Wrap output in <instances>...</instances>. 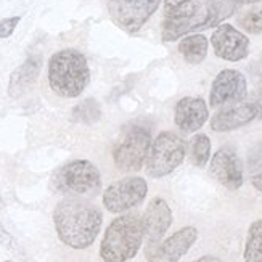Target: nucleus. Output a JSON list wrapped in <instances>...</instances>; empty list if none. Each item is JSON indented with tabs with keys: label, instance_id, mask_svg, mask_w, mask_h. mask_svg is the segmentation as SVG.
<instances>
[{
	"label": "nucleus",
	"instance_id": "nucleus-1",
	"mask_svg": "<svg viewBox=\"0 0 262 262\" xmlns=\"http://www.w3.org/2000/svg\"><path fill=\"white\" fill-rule=\"evenodd\" d=\"M236 8L229 0H164L161 39L176 42L188 34L217 28Z\"/></svg>",
	"mask_w": 262,
	"mask_h": 262
},
{
	"label": "nucleus",
	"instance_id": "nucleus-2",
	"mask_svg": "<svg viewBox=\"0 0 262 262\" xmlns=\"http://www.w3.org/2000/svg\"><path fill=\"white\" fill-rule=\"evenodd\" d=\"M53 224L60 240L73 249L94 245L103 224V214L84 198H64L53 211Z\"/></svg>",
	"mask_w": 262,
	"mask_h": 262
},
{
	"label": "nucleus",
	"instance_id": "nucleus-3",
	"mask_svg": "<svg viewBox=\"0 0 262 262\" xmlns=\"http://www.w3.org/2000/svg\"><path fill=\"white\" fill-rule=\"evenodd\" d=\"M90 82V70L85 56L74 49L56 52L49 60V84L63 98H76Z\"/></svg>",
	"mask_w": 262,
	"mask_h": 262
},
{
	"label": "nucleus",
	"instance_id": "nucleus-4",
	"mask_svg": "<svg viewBox=\"0 0 262 262\" xmlns=\"http://www.w3.org/2000/svg\"><path fill=\"white\" fill-rule=\"evenodd\" d=\"M143 243V225L139 214H122L113 221L100 243L103 262H127L134 259Z\"/></svg>",
	"mask_w": 262,
	"mask_h": 262
},
{
	"label": "nucleus",
	"instance_id": "nucleus-5",
	"mask_svg": "<svg viewBox=\"0 0 262 262\" xmlns=\"http://www.w3.org/2000/svg\"><path fill=\"white\" fill-rule=\"evenodd\" d=\"M50 187L53 191L74 198L95 196L101 190V176L98 167L87 159H74L56 169Z\"/></svg>",
	"mask_w": 262,
	"mask_h": 262
},
{
	"label": "nucleus",
	"instance_id": "nucleus-6",
	"mask_svg": "<svg viewBox=\"0 0 262 262\" xmlns=\"http://www.w3.org/2000/svg\"><path fill=\"white\" fill-rule=\"evenodd\" d=\"M187 155L185 140L176 132L164 130L151 142L150 153H148L145 170L151 179H161L184 163Z\"/></svg>",
	"mask_w": 262,
	"mask_h": 262
},
{
	"label": "nucleus",
	"instance_id": "nucleus-7",
	"mask_svg": "<svg viewBox=\"0 0 262 262\" xmlns=\"http://www.w3.org/2000/svg\"><path fill=\"white\" fill-rule=\"evenodd\" d=\"M172 224V211L166 200L155 196L142 215L143 225V242H145V257L150 262H159L163 259L161 245L163 236Z\"/></svg>",
	"mask_w": 262,
	"mask_h": 262
},
{
	"label": "nucleus",
	"instance_id": "nucleus-8",
	"mask_svg": "<svg viewBox=\"0 0 262 262\" xmlns=\"http://www.w3.org/2000/svg\"><path fill=\"white\" fill-rule=\"evenodd\" d=\"M151 130L139 124L130 126L113 151L115 164L122 172H137L146 163L151 146Z\"/></svg>",
	"mask_w": 262,
	"mask_h": 262
},
{
	"label": "nucleus",
	"instance_id": "nucleus-9",
	"mask_svg": "<svg viewBox=\"0 0 262 262\" xmlns=\"http://www.w3.org/2000/svg\"><path fill=\"white\" fill-rule=\"evenodd\" d=\"M161 4L163 0H108V13L118 28L137 34Z\"/></svg>",
	"mask_w": 262,
	"mask_h": 262
},
{
	"label": "nucleus",
	"instance_id": "nucleus-10",
	"mask_svg": "<svg viewBox=\"0 0 262 262\" xmlns=\"http://www.w3.org/2000/svg\"><path fill=\"white\" fill-rule=\"evenodd\" d=\"M148 185L142 177H124L111 184L103 191V206L113 214H122L139 204L146 198Z\"/></svg>",
	"mask_w": 262,
	"mask_h": 262
},
{
	"label": "nucleus",
	"instance_id": "nucleus-11",
	"mask_svg": "<svg viewBox=\"0 0 262 262\" xmlns=\"http://www.w3.org/2000/svg\"><path fill=\"white\" fill-rule=\"evenodd\" d=\"M248 94V82L243 73L236 70H222L214 77L211 92H209V105L212 108L229 106L238 101H243Z\"/></svg>",
	"mask_w": 262,
	"mask_h": 262
},
{
	"label": "nucleus",
	"instance_id": "nucleus-12",
	"mask_svg": "<svg viewBox=\"0 0 262 262\" xmlns=\"http://www.w3.org/2000/svg\"><path fill=\"white\" fill-rule=\"evenodd\" d=\"M256 119H262V98L254 101H238L224 106L211 119V129L214 132H230Z\"/></svg>",
	"mask_w": 262,
	"mask_h": 262
},
{
	"label": "nucleus",
	"instance_id": "nucleus-13",
	"mask_svg": "<svg viewBox=\"0 0 262 262\" xmlns=\"http://www.w3.org/2000/svg\"><path fill=\"white\" fill-rule=\"evenodd\" d=\"M211 45L215 56L225 61H242L249 53V39L242 31L232 25L222 23L214 29L211 36Z\"/></svg>",
	"mask_w": 262,
	"mask_h": 262
},
{
	"label": "nucleus",
	"instance_id": "nucleus-14",
	"mask_svg": "<svg viewBox=\"0 0 262 262\" xmlns=\"http://www.w3.org/2000/svg\"><path fill=\"white\" fill-rule=\"evenodd\" d=\"M209 170L212 177L229 190H238L243 185V163L235 148L222 146L211 158Z\"/></svg>",
	"mask_w": 262,
	"mask_h": 262
},
{
	"label": "nucleus",
	"instance_id": "nucleus-15",
	"mask_svg": "<svg viewBox=\"0 0 262 262\" xmlns=\"http://www.w3.org/2000/svg\"><path fill=\"white\" fill-rule=\"evenodd\" d=\"M209 118L206 101L200 97H184L177 101L174 111L176 126L184 134L200 130Z\"/></svg>",
	"mask_w": 262,
	"mask_h": 262
},
{
	"label": "nucleus",
	"instance_id": "nucleus-16",
	"mask_svg": "<svg viewBox=\"0 0 262 262\" xmlns=\"http://www.w3.org/2000/svg\"><path fill=\"white\" fill-rule=\"evenodd\" d=\"M42 70V58L39 55H32L11 73L8 82V95L11 98H19L36 84Z\"/></svg>",
	"mask_w": 262,
	"mask_h": 262
},
{
	"label": "nucleus",
	"instance_id": "nucleus-17",
	"mask_svg": "<svg viewBox=\"0 0 262 262\" xmlns=\"http://www.w3.org/2000/svg\"><path fill=\"white\" fill-rule=\"evenodd\" d=\"M196 240H198L196 227L188 225L177 230L176 233L170 235L167 240L163 242L161 245L163 259H166L167 262H179L190 251V248L195 245Z\"/></svg>",
	"mask_w": 262,
	"mask_h": 262
},
{
	"label": "nucleus",
	"instance_id": "nucleus-18",
	"mask_svg": "<svg viewBox=\"0 0 262 262\" xmlns=\"http://www.w3.org/2000/svg\"><path fill=\"white\" fill-rule=\"evenodd\" d=\"M209 42L203 34H188L179 42V52L184 60L190 64H200L206 60Z\"/></svg>",
	"mask_w": 262,
	"mask_h": 262
},
{
	"label": "nucleus",
	"instance_id": "nucleus-19",
	"mask_svg": "<svg viewBox=\"0 0 262 262\" xmlns=\"http://www.w3.org/2000/svg\"><path fill=\"white\" fill-rule=\"evenodd\" d=\"M243 259L245 262H262V219L249 225Z\"/></svg>",
	"mask_w": 262,
	"mask_h": 262
},
{
	"label": "nucleus",
	"instance_id": "nucleus-20",
	"mask_svg": "<svg viewBox=\"0 0 262 262\" xmlns=\"http://www.w3.org/2000/svg\"><path fill=\"white\" fill-rule=\"evenodd\" d=\"M101 116V108L98 105V101L94 98H85L81 103L76 105L71 113L73 122L77 124H94L100 119Z\"/></svg>",
	"mask_w": 262,
	"mask_h": 262
},
{
	"label": "nucleus",
	"instance_id": "nucleus-21",
	"mask_svg": "<svg viewBox=\"0 0 262 262\" xmlns=\"http://www.w3.org/2000/svg\"><path fill=\"white\" fill-rule=\"evenodd\" d=\"M211 158V140L206 134H196L190 142V159L196 167H204Z\"/></svg>",
	"mask_w": 262,
	"mask_h": 262
},
{
	"label": "nucleus",
	"instance_id": "nucleus-22",
	"mask_svg": "<svg viewBox=\"0 0 262 262\" xmlns=\"http://www.w3.org/2000/svg\"><path fill=\"white\" fill-rule=\"evenodd\" d=\"M240 26L248 34H260L262 32V8H256L248 11L245 16L240 18Z\"/></svg>",
	"mask_w": 262,
	"mask_h": 262
},
{
	"label": "nucleus",
	"instance_id": "nucleus-23",
	"mask_svg": "<svg viewBox=\"0 0 262 262\" xmlns=\"http://www.w3.org/2000/svg\"><path fill=\"white\" fill-rule=\"evenodd\" d=\"M21 16H10V18H4L0 19V39H7L11 34L15 32L16 26L19 25Z\"/></svg>",
	"mask_w": 262,
	"mask_h": 262
},
{
	"label": "nucleus",
	"instance_id": "nucleus-24",
	"mask_svg": "<svg viewBox=\"0 0 262 262\" xmlns=\"http://www.w3.org/2000/svg\"><path fill=\"white\" fill-rule=\"evenodd\" d=\"M248 163H249V170H251V176L257 174V172H262V145L256 146L254 150L249 151Z\"/></svg>",
	"mask_w": 262,
	"mask_h": 262
},
{
	"label": "nucleus",
	"instance_id": "nucleus-25",
	"mask_svg": "<svg viewBox=\"0 0 262 262\" xmlns=\"http://www.w3.org/2000/svg\"><path fill=\"white\" fill-rule=\"evenodd\" d=\"M0 243H2L7 249H10V251H13V253L19 251V246H18L16 240L7 232V229L2 224H0Z\"/></svg>",
	"mask_w": 262,
	"mask_h": 262
},
{
	"label": "nucleus",
	"instance_id": "nucleus-26",
	"mask_svg": "<svg viewBox=\"0 0 262 262\" xmlns=\"http://www.w3.org/2000/svg\"><path fill=\"white\" fill-rule=\"evenodd\" d=\"M251 184H253V187L257 191L262 193V172H257V174H253L251 176Z\"/></svg>",
	"mask_w": 262,
	"mask_h": 262
},
{
	"label": "nucleus",
	"instance_id": "nucleus-27",
	"mask_svg": "<svg viewBox=\"0 0 262 262\" xmlns=\"http://www.w3.org/2000/svg\"><path fill=\"white\" fill-rule=\"evenodd\" d=\"M229 2L235 4L236 7H240V5H249V4H259L260 0H229Z\"/></svg>",
	"mask_w": 262,
	"mask_h": 262
},
{
	"label": "nucleus",
	"instance_id": "nucleus-28",
	"mask_svg": "<svg viewBox=\"0 0 262 262\" xmlns=\"http://www.w3.org/2000/svg\"><path fill=\"white\" fill-rule=\"evenodd\" d=\"M193 262H222L219 257H215V256H203V257H198L196 260H193Z\"/></svg>",
	"mask_w": 262,
	"mask_h": 262
},
{
	"label": "nucleus",
	"instance_id": "nucleus-29",
	"mask_svg": "<svg viewBox=\"0 0 262 262\" xmlns=\"http://www.w3.org/2000/svg\"><path fill=\"white\" fill-rule=\"evenodd\" d=\"M257 94H259V97L262 98V74L259 76V79H257Z\"/></svg>",
	"mask_w": 262,
	"mask_h": 262
},
{
	"label": "nucleus",
	"instance_id": "nucleus-30",
	"mask_svg": "<svg viewBox=\"0 0 262 262\" xmlns=\"http://www.w3.org/2000/svg\"><path fill=\"white\" fill-rule=\"evenodd\" d=\"M4 206V201H2V195H0V208Z\"/></svg>",
	"mask_w": 262,
	"mask_h": 262
},
{
	"label": "nucleus",
	"instance_id": "nucleus-31",
	"mask_svg": "<svg viewBox=\"0 0 262 262\" xmlns=\"http://www.w3.org/2000/svg\"><path fill=\"white\" fill-rule=\"evenodd\" d=\"M5 262H13V260H5Z\"/></svg>",
	"mask_w": 262,
	"mask_h": 262
}]
</instances>
